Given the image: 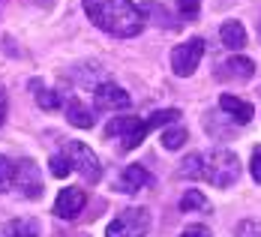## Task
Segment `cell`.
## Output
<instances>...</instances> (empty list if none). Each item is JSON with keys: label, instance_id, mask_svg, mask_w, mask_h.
<instances>
[{"label": "cell", "instance_id": "cell-13", "mask_svg": "<svg viewBox=\"0 0 261 237\" xmlns=\"http://www.w3.org/2000/svg\"><path fill=\"white\" fill-rule=\"evenodd\" d=\"M66 120H69L72 126H79V129H90L96 117L90 114L87 106H81L79 99H69V102H66Z\"/></svg>", "mask_w": 261, "mask_h": 237}, {"label": "cell", "instance_id": "cell-9", "mask_svg": "<svg viewBox=\"0 0 261 237\" xmlns=\"http://www.w3.org/2000/svg\"><path fill=\"white\" fill-rule=\"evenodd\" d=\"M84 201H87V195H84L81 186H66V189L57 195V201H54V213H57L60 219H75V216L84 210Z\"/></svg>", "mask_w": 261, "mask_h": 237}, {"label": "cell", "instance_id": "cell-27", "mask_svg": "<svg viewBox=\"0 0 261 237\" xmlns=\"http://www.w3.org/2000/svg\"><path fill=\"white\" fill-rule=\"evenodd\" d=\"M258 33H261V21H258Z\"/></svg>", "mask_w": 261, "mask_h": 237}, {"label": "cell", "instance_id": "cell-5", "mask_svg": "<svg viewBox=\"0 0 261 237\" xmlns=\"http://www.w3.org/2000/svg\"><path fill=\"white\" fill-rule=\"evenodd\" d=\"M63 156H66V162H69V168L79 171L87 183H96V180L102 177L99 159H96V153H93L87 144H81V141H69V144L63 147Z\"/></svg>", "mask_w": 261, "mask_h": 237}, {"label": "cell", "instance_id": "cell-17", "mask_svg": "<svg viewBox=\"0 0 261 237\" xmlns=\"http://www.w3.org/2000/svg\"><path fill=\"white\" fill-rule=\"evenodd\" d=\"M183 141H186V129H183V126L162 129V147H165V150H177V147H183Z\"/></svg>", "mask_w": 261, "mask_h": 237}, {"label": "cell", "instance_id": "cell-18", "mask_svg": "<svg viewBox=\"0 0 261 237\" xmlns=\"http://www.w3.org/2000/svg\"><path fill=\"white\" fill-rule=\"evenodd\" d=\"M15 183V162L0 156V192H9Z\"/></svg>", "mask_w": 261, "mask_h": 237}, {"label": "cell", "instance_id": "cell-26", "mask_svg": "<svg viewBox=\"0 0 261 237\" xmlns=\"http://www.w3.org/2000/svg\"><path fill=\"white\" fill-rule=\"evenodd\" d=\"M3 120H6V93L0 90V126H3Z\"/></svg>", "mask_w": 261, "mask_h": 237}, {"label": "cell", "instance_id": "cell-12", "mask_svg": "<svg viewBox=\"0 0 261 237\" xmlns=\"http://www.w3.org/2000/svg\"><path fill=\"white\" fill-rule=\"evenodd\" d=\"M219 36H222V45L231 48V51L246 45V30H243L240 21H225V24L219 27Z\"/></svg>", "mask_w": 261, "mask_h": 237}, {"label": "cell", "instance_id": "cell-11", "mask_svg": "<svg viewBox=\"0 0 261 237\" xmlns=\"http://www.w3.org/2000/svg\"><path fill=\"white\" fill-rule=\"evenodd\" d=\"M219 108H222L234 123H249V120H252V114H255L249 102L237 99V96H231V93H222V96H219Z\"/></svg>", "mask_w": 261, "mask_h": 237}, {"label": "cell", "instance_id": "cell-21", "mask_svg": "<svg viewBox=\"0 0 261 237\" xmlns=\"http://www.w3.org/2000/svg\"><path fill=\"white\" fill-rule=\"evenodd\" d=\"M72 168H69V162H66V156L63 153H54L51 156V174L54 177H66Z\"/></svg>", "mask_w": 261, "mask_h": 237}, {"label": "cell", "instance_id": "cell-7", "mask_svg": "<svg viewBox=\"0 0 261 237\" xmlns=\"http://www.w3.org/2000/svg\"><path fill=\"white\" fill-rule=\"evenodd\" d=\"M12 189L24 198H36L42 195V177H39V168L33 159H18L15 162V183Z\"/></svg>", "mask_w": 261, "mask_h": 237}, {"label": "cell", "instance_id": "cell-15", "mask_svg": "<svg viewBox=\"0 0 261 237\" xmlns=\"http://www.w3.org/2000/svg\"><path fill=\"white\" fill-rule=\"evenodd\" d=\"M222 75H231V78H252L255 75V63L249 57H231L222 69Z\"/></svg>", "mask_w": 261, "mask_h": 237}, {"label": "cell", "instance_id": "cell-2", "mask_svg": "<svg viewBox=\"0 0 261 237\" xmlns=\"http://www.w3.org/2000/svg\"><path fill=\"white\" fill-rule=\"evenodd\" d=\"M177 117H180V111H177V108L153 111L147 120L132 117V114H123V117H114V120L105 126V135H108V138H120V147H123V150H132V147H138V144L147 138V132H150V129L165 126V123H174Z\"/></svg>", "mask_w": 261, "mask_h": 237}, {"label": "cell", "instance_id": "cell-3", "mask_svg": "<svg viewBox=\"0 0 261 237\" xmlns=\"http://www.w3.org/2000/svg\"><path fill=\"white\" fill-rule=\"evenodd\" d=\"M201 177L210 180L213 186H219V189H225V186L237 183V177H240V162L231 150H213L210 156H204L201 162Z\"/></svg>", "mask_w": 261, "mask_h": 237}, {"label": "cell", "instance_id": "cell-6", "mask_svg": "<svg viewBox=\"0 0 261 237\" xmlns=\"http://www.w3.org/2000/svg\"><path fill=\"white\" fill-rule=\"evenodd\" d=\"M201 57H204V39L192 36V39L180 42V45L171 51V69H174V75H180V78H189V75L198 69Z\"/></svg>", "mask_w": 261, "mask_h": 237}, {"label": "cell", "instance_id": "cell-8", "mask_svg": "<svg viewBox=\"0 0 261 237\" xmlns=\"http://www.w3.org/2000/svg\"><path fill=\"white\" fill-rule=\"evenodd\" d=\"M93 102H96L99 111H123V108H129V93L123 87L105 81L93 90Z\"/></svg>", "mask_w": 261, "mask_h": 237}, {"label": "cell", "instance_id": "cell-24", "mask_svg": "<svg viewBox=\"0 0 261 237\" xmlns=\"http://www.w3.org/2000/svg\"><path fill=\"white\" fill-rule=\"evenodd\" d=\"M249 168H252V177H255V183H261V144L252 150V162H249Z\"/></svg>", "mask_w": 261, "mask_h": 237}, {"label": "cell", "instance_id": "cell-22", "mask_svg": "<svg viewBox=\"0 0 261 237\" xmlns=\"http://www.w3.org/2000/svg\"><path fill=\"white\" fill-rule=\"evenodd\" d=\"M237 237H261V222L255 219H246L237 225Z\"/></svg>", "mask_w": 261, "mask_h": 237}, {"label": "cell", "instance_id": "cell-16", "mask_svg": "<svg viewBox=\"0 0 261 237\" xmlns=\"http://www.w3.org/2000/svg\"><path fill=\"white\" fill-rule=\"evenodd\" d=\"M207 198H204V192H198V189H189V192H183L180 198V210H207Z\"/></svg>", "mask_w": 261, "mask_h": 237}, {"label": "cell", "instance_id": "cell-10", "mask_svg": "<svg viewBox=\"0 0 261 237\" xmlns=\"http://www.w3.org/2000/svg\"><path fill=\"white\" fill-rule=\"evenodd\" d=\"M150 183H153V177H150V171L144 165H129V168H123V174L117 180V189L120 192H138V189H144Z\"/></svg>", "mask_w": 261, "mask_h": 237}, {"label": "cell", "instance_id": "cell-25", "mask_svg": "<svg viewBox=\"0 0 261 237\" xmlns=\"http://www.w3.org/2000/svg\"><path fill=\"white\" fill-rule=\"evenodd\" d=\"M180 237H210V231L204 228V225H192V228H186Z\"/></svg>", "mask_w": 261, "mask_h": 237}, {"label": "cell", "instance_id": "cell-4", "mask_svg": "<svg viewBox=\"0 0 261 237\" xmlns=\"http://www.w3.org/2000/svg\"><path fill=\"white\" fill-rule=\"evenodd\" d=\"M147 231H150V213L144 207H129L111 219V225L105 228V237H144Z\"/></svg>", "mask_w": 261, "mask_h": 237}, {"label": "cell", "instance_id": "cell-23", "mask_svg": "<svg viewBox=\"0 0 261 237\" xmlns=\"http://www.w3.org/2000/svg\"><path fill=\"white\" fill-rule=\"evenodd\" d=\"M177 9H180L183 18H195L201 9V0H177Z\"/></svg>", "mask_w": 261, "mask_h": 237}, {"label": "cell", "instance_id": "cell-1", "mask_svg": "<svg viewBox=\"0 0 261 237\" xmlns=\"http://www.w3.org/2000/svg\"><path fill=\"white\" fill-rule=\"evenodd\" d=\"M84 12L99 30L117 39L138 36L144 27V12L132 0H84Z\"/></svg>", "mask_w": 261, "mask_h": 237}, {"label": "cell", "instance_id": "cell-19", "mask_svg": "<svg viewBox=\"0 0 261 237\" xmlns=\"http://www.w3.org/2000/svg\"><path fill=\"white\" fill-rule=\"evenodd\" d=\"M201 162H204V156H198V153L186 156L180 165V174L183 177H201Z\"/></svg>", "mask_w": 261, "mask_h": 237}, {"label": "cell", "instance_id": "cell-14", "mask_svg": "<svg viewBox=\"0 0 261 237\" xmlns=\"http://www.w3.org/2000/svg\"><path fill=\"white\" fill-rule=\"evenodd\" d=\"M0 237H36V225L30 219H9L0 225Z\"/></svg>", "mask_w": 261, "mask_h": 237}, {"label": "cell", "instance_id": "cell-20", "mask_svg": "<svg viewBox=\"0 0 261 237\" xmlns=\"http://www.w3.org/2000/svg\"><path fill=\"white\" fill-rule=\"evenodd\" d=\"M36 87V102L42 108H48V111H54V108L60 106V96L54 93V90H45V87H39V84H33Z\"/></svg>", "mask_w": 261, "mask_h": 237}]
</instances>
